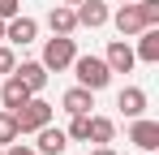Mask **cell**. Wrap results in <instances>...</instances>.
I'll return each instance as SVG.
<instances>
[{"mask_svg": "<svg viewBox=\"0 0 159 155\" xmlns=\"http://www.w3.org/2000/svg\"><path fill=\"white\" fill-rule=\"evenodd\" d=\"M60 108H65L69 116H86V112L95 108V91H86V86H69V91L60 95Z\"/></svg>", "mask_w": 159, "mask_h": 155, "instance_id": "obj_11", "label": "cell"}, {"mask_svg": "<svg viewBox=\"0 0 159 155\" xmlns=\"http://www.w3.org/2000/svg\"><path fill=\"white\" fill-rule=\"evenodd\" d=\"M0 39H4V17H0Z\"/></svg>", "mask_w": 159, "mask_h": 155, "instance_id": "obj_24", "label": "cell"}, {"mask_svg": "<svg viewBox=\"0 0 159 155\" xmlns=\"http://www.w3.org/2000/svg\"><path fill=\"white\" fill-rule=\"evenodd\" d=\"M133 56H138L142 65H159V26H142V30H138Z\"/></svg>", "mask_w": 159, "mask_h": 155, "instance_id": "obj_10", "label": "cell"}, {"mask_svg": "<svg viewBox=\"0 0 159 155\" xmlns=\"http://www.w3.org/2000/svg\"><path fill=\"white\" fill-rule=\"evenodd\" d=\"M90 155H116V151H112V147H107V142H103V147H95V151H90Z\"/></svg>", "mask_w": 159, "mask_h": 155, "instance_id": "obj_23", "label": "cell"}, {"mask_svg": "<svg viewBox=\"0 0 159 155\" xmlns=\"http://www.w3.org/2000/svg\"><path fill=\"white\" fill-rule=\"evenodd\" d=\"M60 4H78V0H60Z\"/></svg>", "mask_w": 159, "mask_h": 155, "instance_id": "obj_25", "label": "cell"}, {"mask_svg": "<svg viewBox=\"0 0 159 155\" xmlns=\"http://www.w3.org/2000/svg\"><path fill=\"white\" fill-rule=\"evenodd\" d=\"M13 121H17V134H34V129H43L52 121V103L39 99V95H30L22 108H13Z\"/></svg>", "mask_w": 159, "mask_h": 155, "instance_id": "obj_2", "label": "cell"}, {"mask_svg": "<svg viewBox=\"0 0 159 155\" xmlns=\"http://www.w3.org/2000/svg\"><path fill=\"white\" fill-rule=\"evenodd\" d=\"M73 56H78L73 39H69V35H52V39L43 43V60H39V65H43L48 73H60V69L73 65Z\"/></svg>", "mask_w": 159, "mask_h": 155, "instance_id": "obj_3", "label": "cell"}, {"mask_svg": "<svg viewBox=\"0 0 159 155\" xmlns=\"http://www.w3.org/2000/svg\"><path fill=\"white\" fill-rule=\"evenodd\" d=\"M116 108H120L129 121H133V116H142V112H146V91H142V86H125V91L116 95Z\"/></svg>", "mask_w": 159, "mask_h": 155, "instance_id": "obj_14", "label": "cell"}, {"mask_svg": "<svg viewBox=\"0 0 159 155\" xmlns=\"http://www.w3.org/2000/svg\"><path fill=\"white\" fill-rule=\"evenodd\" d=\"M133 4H138V13H142L146 26H159V0H133Z\"/></svg>", "mask_w": 159, "mask_h": 155, "instance_id": "obj_18", "label": "cell"}, {"mask_svg": "<svg viewBox=\"0 0 159 155\" xmlns=\"http://www.w3.org/2000/svg\"><path fill=\"white\" fill-rule=\"evenodd\" d=\"M103 60H107V69H112V73H129L133 65H138V56H133L129 39H112V43H107V52H103Z\"/></svg>", "mask_w": 159, "mask_h": 155, "instance_id": "obj_6", "label": "cell"}, {"mask_svg": "<svg viewBox=\"0 0 159 155\" xmlns=\"http://www.w3.org/2000/svg\"><path fill=\"white\" fill-rule=\"evenodd\" d=\"M107 22H116V30H120V39H129V35H138V30H142V13H138V4H120V9H116V13H112V17H107Z\"/></svg>", "mask_w": 159, "mask_h": 155, "instance_id": "obj_12", "label": "cell"}, {"mask_svg": "<svg viewBox=\"0 0 159 155\" xmlns=\"http://www.w3.org/2000/svg\"><path fill=\"white\" fill-rule=\"evenodd\" d=\"M112 138H116V125H112L107 116H90V121H86V142H99V147H103Z\"/></svg>", "mask_w": 159, "mask_h": 155, "instance_id": "obj_16", "label": "cell"}, {"mask_svg": "<svg viewBox=\"0 0 159 155\" xmlns=\"http://www.w3.org/2000/svg\"><path fill=\"white\" fill-rule=\"evenodd\" d=\"M13 138H22V134H17V121H13V112H9V108H0V142L9 147Z\"/></svg>", "mask_w": 159, "mask_h": 155, "instance_id": "obj_17", "label": "cell"}, {"mask_svg": "<svg viewBox=\"0 0 159 155\" xmlns=\"http://www.w3.org/2000/svg\"><path fill=\"white\" fill-rule=\"evenodd\" d=\"M39 134V142H34V155H65V147H69V134L65 129H56L52 121L43 129H34Z\"/></svg>", "mask_w": 159, "mask_h": 155, "instance_id": "obj_8", "label": "cell"}, {"mask_svg": "<svg viewBox=\"0 0 159 155\" xmlns=\"http://www.w3.org/2000/svg\"><path fill=\"white\" fill-rule=\"evenodd\" d=\"M120 4H129V0H120Z\"/></svg>", "mask_w": 159, "mask_h": 155, "instance_id": "obj_26", "label": "cell"}, {"mask_svg": "<svg viewBox=\"0 0 159 155\" xmlns=\"http://www.w3.org/2000/svg\"><path fill=\"white\" fill-rule=\"evenodd\" d=\"M69 69L78 73V86H86V91H103L107 82H112V69H107L103 56H73Z\"/></svg>", "mask_w": 159, "mask_h": 155, "instance_id": "obj_1", "label": "cell"}, {"mask_svg": "<svg viewBox=\"0 0 159 155\" xmlns=\"http://www.w3.org/2000/svg\"><path fill=\"white\" fill-rule=\"evenodd\" d=\"M13 65H17V52L0 43V73H13Z\"/></svg>", "mask_w": 159, "mask_h": 155, "instance_id": "obj_20", "label": "cell"}, {"mask_svg": "<svg viewBox=\"0 0 159 155\" xmlns=\"http://www.w3.org/2000/svg\"><path fill=\"white\" fill-rule=\"evenodd\" d=\"M0 155H4V151H0Z\"/></svg>", "mask_w": 159, "mask_h": 155, "instance_id": "obj_27", "label": "cell"}, {"mask_svg": "<svg viewBox=\"0 0 159 155\" xmlns=\"http://www.w3.org/2000/svg\"><path fill=\"white\" fill-rule=\"evenodd\" d=\"M13 73L22 78V82H26V86L34 91V95H39L43 86H48V69H43L39 60H22V65H13Z\"/></svg>", "mask_w": 159, "mask_h": 155, "instance_id": "obj_15", "label": "cell"}, {"mask_svg": "<svg viewBox=\"0 0 159 155\" xmlns=\"http://www.w3.org/2000/svg\"><path fill=\"white\" fill-rule=\"evenodd\" d=\"M34 35H39V22H34V17H22V13H17V17H9V22H4V39H9L13 48L34 43Z\"/></svg>", "mask_w": 159, "mask_h": 155, "instance_id": "obj_7", "label": "cell"}, {"mask_svg": "<svg viewBox=\"0 0 159 155\" xmlns=\"http://www.w3.org/2000/svg\"><path fill=\"white\" fill-rule=\"evenodd\" d=\"M22 13V0H0V17L9 22V17H17Z\"/></svg>", "mask_w": 159, "mask_h": 155, "instance_id": "obj_21", "label": "cell"}, {"mask_svg": "<svg viewBox=\"0 0 159 155\" xmlns=\"http://www.w3.org/2000/svg\"><path fill=\"white\" fill-rule=\"evenodd\" d=\"M129 142L138 147V151H159V121L133 116V125H129Z\"/></svg>", "mask_w": 159, "mask_h": 155, "instance_id": "obj_5", "label": "cell"}, {"mask_svg": "<svg viewBox=\"0 0 159 155\" xmlns=\"http://www.w3.org/2000/svg\"><path fill=\"white\" fill-rule=\"evenodd\" d=\"M48 26H52V35H73V30H78L73 4H52V9H48Z\"/></svg>", "mask_w": 159, "mask_h": 155, "instance_id": "obj_13", "label": "cell"}, {"mask_svg": "<svg viewBox=\"0 0 159 155\" xmlns=\"http://www.w3.org/2000/svg\"><path fill=\"white\" fill-rule=\"evenodd\" d=\"M30 95H34V91H30V86H26V82H22L17 73H4V86H0V103H4L9 112H13V108H22Z\"/></svg>", "mask_w": 159, "mask_h": 155, "instance_id": "obj_9", "label": "cell"}, {"mask_svg": "<svg viewBox=\"0 0 159 155\" xmlns=\"http://www.w3.org/2000/svg\"><path fill=\"white\" fill-rule=\"evenodd\" d=\"M4 155H34V147H26V142H17V138H13V142H9V151Z\"/></svg>", "mask_w": 159, "mask_h": 155, "instance_id": "obj_22", "label": "cell"}, {"mask_svg": "<svg viewBox=\"0 0 159 155\" xmlns=\"http://www.w3.org/2000/svg\"><path fill=\"white\" fill-rule=\"evenodd\" d=\"M73 17H78V26H86V30H99V26H107L112 9H107L103 0H78V4H73Z\"/></svg>", "mask_w": 159, "mask_h": 155, "instance_id": "obj_4", "label": "cell"}, {"mask_svg": "<svg viewBox=\"0 0 159 155\" xmlns=\"http://www.w3.org/2000/svg\"><path fill=\"white\" fill-rule=\"evenodd\" d=\"M86 121H90V112H86V116H73L65 134H69V138H78V142H86Z\"/></svg>", "mask_w": 159, "mask_h": 155, "instance_id": "obj_19", "label": "cell"}]
</instances>
